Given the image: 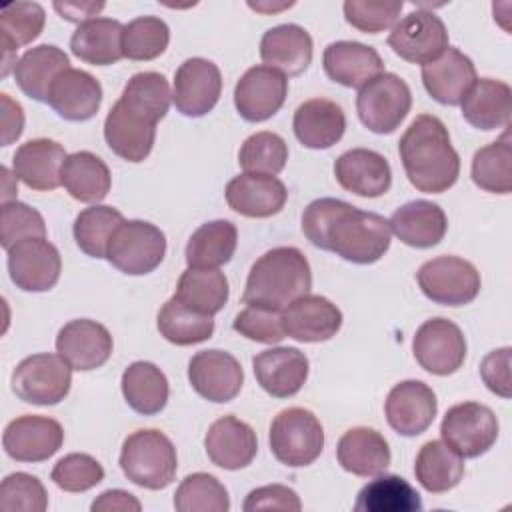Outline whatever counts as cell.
<instances>
[{"label": "cell", "mask_w": 512, "mask_h": 512, "mask_svg": "<svg viewBox=\"0 0 512 512\" xmlns=\"http://www.w3.org/2000/svg\"><path fill=\"white\" fill-rule=\"evenodd\" d=\"M398 154L410 184L426 194H442L460 176V156L438 116H416L398 142Z\"/></svg>", "instance_id": "6da1fadb"}, {"label": "cell", "mask_w": 512, "mask_h": 512, "mask_svg": "<svg viewBox=\"0 0 512 512\" xmlns=\"http://www.w3.org/2000/svg\"><path fill=\"white\" fill-rule=\"evenodd\" d=\"M312 288V270L306 256L294 246L264 252L250 268L242 302L268 310H284Z\"/></svg>", "instance_id": "7a4b0ae2"}, {"label": "cell", "mask_w": 512, "mask_h": 512, "mask_svg": "<svg viewBox=\"0 0 512 512\" xmlns=\"http://www.w3.org/2000/svg\"><path fill=\"white\" fill-rule=\"evenodd\" d=\"M390 238L384 216L344 202L326 232V250L352 264H374L388 252Z\"/></svg>", "instance_id": "3957f363"}, {"label": "cell", "mask_w": 512, "mask_h": 512, "mask_svg": "<svg viewBox=\"0 0 512 512\" xmlns=\"http://www.w3.org/2000/svg\"><path fill=\"white\" fill-rule=\"evenodd\" d=\"M120 468L132 484L146 490H162L176 478V448L160 430H136L122 444Z\"/></svg>", "instance_id": "277c9868"}, {"label": "cell", "mask_w": 512, "mask_h": 512, "mask_svg": "<svg viewBox=\"0 0 512 512\" xmlns=\"http://www.w3.org/2000/svg\"><path fill=\"white\" fill-rule=\"evenodd\" d=\"M270 452L288 468L310 466L324 448V428L320 420L302 406L280 410L270 424Z\"/></svg>", "instance_id": "5b68a950"}, {"label": "cell", "mask_w": 512, "mask_h": 512, "mask_svg": "<svg viewBox=\"0 0 512 512\" xmlns=\"http://www.w3.org/2000/svg\"><path fill=\"white\" fill-rule=\"evenodd\" d=\"M164 254V232L146 220H124L112 234L106 250L108 262L128 276L150 274L162 264Z\"/></svg>", "instance_id": "8992f818"}, {"label": "cell", "mask_w": 512, "mask_h": 512, "mask_svg": "<svg viewBox=\"0 0 512 512\" xmlns=\"http://www.w3.org/2000/svg\"><path fill=\"white\" fill-rule=\"evenodd\" d=\"M10 384L22 402L54 406L70 392L72 366L60 354H32L16 364Z\"/></svg>", "instance_id": "52a82bcc"}, {"label": "cell", "mask_w": 512, "mask_h": 512, "mask_svg": "<svg viewBox=\"0 0 512 512\" xmlns=\"http://www.w3.org/2000/svg\"><path fill=\"white\" fill-rule=\"evenodd\" d=\"M410 108V86L392 72L372 78L356 96L358 118L374 134H392L404 122Z\"/></svg>", "instance_id": "ba28073f"}, {"label": "cell", "mask_w": 512, "mask_h": 512, "mask_svg": "<svg viewBox=\"0 0 512 512\" xmlns=\"http://www.w3.org/2000/svg\"><path fill=\"white\" fill-rule=\"evenodd\" d=\"M422 294L442 306L470 304L480 292V272L460 256H438L416 272Z\"/></svg>", "instance_id": "9c48e42d"}, {"label": "cell", "mask_w": 512, "mask_h": 512, "mask_svg": "<svg viewBox=\"0 0 512 512\" xmlns=\"http://www.w3.org/2000/svg\"><path fill=\"white\" fill-rule=\"evenodd\" d=\"M498 418L492 408L480 402H462L446 410L440 434L462 458H478L486 454L498 438Z\"/></svg>", "instance_id": "30bf717a"}, {"label": "cell", "mask_w": 512, "mask_h": 512, "mask_svg": "<svg viewBox=\"0 0 512 512\" xmlns=\"http://www.w3.org/2000/svg\"><path fill=\"white\" fill-rule=\"evenodd\" d=\"M388 46L412 64H428L448 48V30L430 10H414L392 26Z\"/></svg>", "instance_id": "8fae6325"}, {"label": "cell", "mask_w": 512, "mask_h": 512, "mask_svg": "<svg viewBox=\"0 0 512 512\" xmlns=\"http://www.w3.org/2000/svg\"><path fill=\"white\" fill-rule=\"evenodd\" d=\"M416 362L430 374H454L466 360V338L458 324L448 318H430L414 334Z\"/></svg>", "instance_id": "7c38bea8"}, {"label": "cell", "mask_w": 512, "mask_h": 512, "mask_svg": "<svg viewBox=\"0 0 512 512\" xmlns=\"http://www.w3.org/2000/svg\"><path fill=\"white\" fill-rule=\"evenodd\" d=\"M8 252V274L16 288L24 292H48L62 272L58 248L46 238H26Z\"/></svg>", "instance_id": "4fadbf2b"}, {"label": "cell", "mask_w": 512, "mask_h": 512, "mask_svg": "<svg viewBox=\"0 0 512 512\" xmlns=\"http://www.w3.org/2000/svg\"><path fill=\"white\" fill-rule=\"evenodd\" d=\"M222 74L220 68L206 58H188L174 72L172 102L176 110L188 118L208 114L220 100Z\"/></svg>", "instance_id": "5bb4252c"}, {"label": "cell", "mask_w": 512, "mask_h": 512, "mask_svg": "<svg viewBox=\"0 0 512 512\" xmlns=\"http://www.w3.org/2000/svg\"><path fill=\"white\" fill-rule=\"evenodd\" d=\"M190 386L208 402L234 400L244 384L240 362L226 350H200L188 362Z\"/></svg>", "instance_id": "9a60e30c"}, {"label": "cell", "mask_w": 512, "mask_h": 512, "mask_svg": "<svg viewBox=\"0 0 512 512\" xmlns=\"http://www.w3.org/2000/svg\"><path fill=\"white\" fill-rule=\"evenodd\" d=\"M64 442V430L58 420L24 414L8 422L2 434L4 452L16 462H44L54 456Z\"/></svg>", "instance_id": "2e32d148"}, {"label": "cell", "mask_w": 512, "mask_h": 512, "mask_svg": "<svg viewBox=\"0 0 512 512\" xmlns=\"http://www.w3.org/2000/svg\"><path fill=\"white\" fill-rule=\"evenodd\" d=\"M288 78L270 66L248 68L234 86V106L246 122L272 118L286 100Z\"/></svg>", "instance_id": "e0dca14e"}, {"label": "cell", "mask_w": 512, "mask_h": 512, "mask_svg": "<svg viewBox=\"0 0 512 512\" xmlns=\"http://www.w3.org/2000/svg\"><path fill=\"white\" fill-rule=\"evenodd\" d=\"M386 420L400 436H418L430 428L438 412L434 390L420 380L398 382L384 404Z\"/></svg>", "instance_id": "ac0fdd59"}, {"label": "cell", "mask_w": 512, "mask_h": 512, "mask_svg": "<svg viewBox=\"0 0 512 512\" xmlns=\"http://www.w3.org/2000/svg\"><path fill=\"white\" fill-rule=\"evenodd\" d=\"M112 336L108 328L90 318L66 322L56 336V352L72 366V370L88 372L104 366L112 356Z\"/></svg>", "instance_id": "d6986e66"}, {"label": "cell", "mask_w": 512, "mask_h": 512, "mask_svg": "<svg viewBox=\"0 0 512 512\" xmlns=\"http://www.w3.org/2000/svg\"><path fill=\"white\" fill-rule=\"evenodd\" d=\"M254 376L260 388L274 398H290L308 380V356L292 346H276L252 358Z\"/></svg>", "instance_id": "ffe728a7"}, {"label": "cell", "mask_w": 512, "mask_h": 512, "mask_svg": "<svg viewBox=\"0 0 512 512\" xmlns=\"http://www.w3.org/2000/svg\"><path fill=\"white\" fill-rule=\"evenodd\" d=\"M338 184L356 196L378 198L390 190L392 168L388 160L368 148H352L340 154L334 162Z\"/></svg>", "instance_id": "44dd1931"}, {"label": "cell", "mask_w": 512, "mask_h": 512, "mask_svg": "<svg viewBox=\"0 0 512 512\" xmlns=\"http://www.w3.org/2000/svg\"><path fill=\"white\" fill-rule=\"evenodd\" d=\"M286 336L298 342H326L338 334L342 312L326 296L306 294L282 310Z\"/></svg>", "instance_id": "7402d4cb"}, {"label": "cell", "mask_w": 512, "mask_h": 512, "mask_svg": "<svg viewBox=\"0 0 512 512\" xmlns=\"http://www.w3.org/2000/svg\"><path fill=\"white\" fill-rule=\"evenodd\" d=\"M68 158L62 144L50 138H34L20 144L12 156V172L28 188L38 192L62 184V166Z\"/></svg>", "instance_id": "603a6c76"}, {"label": "cell", "mask_w": 512, "mask_h": 512, "mask_svg": "<svg viewBox=\"0 0 512 512\" xmlns=\"http://www.w3.org/2000/svg\"><path fill=\"white\" fill-rule=\"evenodd\" d=\"M210 462L224 470H240L252 464L258 452V438L250 424L228 414L210 424L204 436Z\"/></svg>", "instance_id": "cb8c5ba5"}, {"label": "cell", "mask_w": 512, "mask_h": 512, "mask_svg": "<svg viewBox=\"0 0 512 512\" xmlns=\"http://www.w3.org/2000/svg\"><path fill=\"white\" fill-rule=\"evenodd\" d=\"M104 138L108 148L126 162H144L156 140V124L130 110L118 100L104 120Z\"/></svg>", "instance_id": "d4e9b609"}, {"label": "cell", "mask_w": 512, "mask_h": 512, "mask_svg": "<svg viewBox=\"0 0 512 512\" xmlns=\"http://www.w3.org/2000/svg\"><path fill=\"white\" fill-rule=\"evenodd\" d=\"M48 104L64 120L86 122L96 116L102 104V86L90 72L66 68L54 78L48 90Z\"/></svg>", "instance_id": "484cf974"}, {"label": "cell", "mask_w": 512, "mask_h": 512, "mask_svg": "<svg viewBox=\"0 0 512 512\" xmlns=\"http://www.w3.org/2000/svg\"><path fill=\"white\" fill-rule=\"evenodd\" d=\"M326 76L346 88H362L384 72L380 54L362 42L338 40L326 46L322 56Z\"/></svg>", "instance_id": "4316f807"}, {"label": "cell", "mask_w": 512, "mask_h": 512, "mask_svg": "<svg viewBox=\"0 0 512 512\" xmlns=\"http://www.w3.org/2000/svg\"><path fill=\"white\" fill-rule=\"evenodd\" d=\"M476 80L472 60L452 46H448L436 60L422 66V84L426 92L444 106L460 104Z\"/></svg>", "instance_id": "83f0119b"}, {"label": "cell", "mask_w": 512, "mask_h": 512, "mask_svg": "<svg viewBox=\"0 0 512 512\" xmlns=\"http://www.w3.org/2000/svg\"><path fill=\"white\" fill-rule=\"evenodd\" d=\"M288 200L282 180L266 174H240L226 184L228 206L246 218H270Z\"/></svg>", "instance_id": "f1b7e54d"}, {"label": "cell", "mask_w": 512, "mask_h": 512, "mask_svg": "<svg viewBox=\"0 0 512 512\" xmlns=\"http://www.w3.org/2000/svg\"><path fill=\"white\" fill-rule=\"evenodd\" d=\"M314 44L312 36L298 24H278L264 32L260 40V58L288 76H300L312 62Z\"/></svg>", "instance_id": "f546056e"}, {"label": "cell", "mask_w": 512, "mask_h": 512, "mask_svg": "<svg viewBox=\"0 0 512 512\" xmlns=\"http://www.w3.org/2000/svg\"><path fill=\"white\" fill-rule=\"evenodd\" d=\"M294 136L310 150H326L340 142L346 130L344 110L328 98L302 102L292 118Z\"/></svg>", "instance_id": "4dcf8cb0"}, {"label": "cell", "mask_w": 512, "mask_h": 512, "mask_svg": "<svg viewBox=\"0 0 512 512\" xmlns=\"http://www.w3.org/2000/svg\"><path fill=\"white\" fill-rule=\"evenodd\" d=\"M338 464L362 478L378 476L390 466L392 454L386 438L368 426H356L342 434L336 446Z\"/></svg>", "instance_id": "1f68e13d"}, {"label": "cell", "mask_w": 512, "mask_h": 512, "mask_svg": "<svg viewBox=\"0 0 512 512\" xmlns=\"http://www.w3.org/2000/svg\"><path fill=\"white\" fill-rule=\"evenodd\" d=\"M400 242L412 248L436 246L448 228L444 210L430 200H412L394 210L388 220Z\"/></svg>", "instance_id": "d6a6232c"}, {"label": "cell", "mask_w": 512, "mask_h": 512, "mask_svg": "<svg viewBox=\"0 0 512 512\" xmlns=\"http://www.w3.org/2000/svg\"><path fill=\"white\" fill-rule=\"evenodd\" d=\"M460 106L462 118L478 130L508 128L512 112V90L502 80L480 78L464 94Z\"/></svg>", "instance_id": "836d02e7"}, {"label": "cell", "mask_w": 512, "mask_h": 512, "mask_svg": "<svg viewBox=\"0 0 512 512\" xmlns=\"http://www.w3.org/2000/svg\"><path fill=\"white\" fill-rule=\"evenodd\" d=\"M66 68H70V60L62 48L54 44H40L18 58L14 66V80L28 98L48 102V90L54 78Z\"/></svg>", "instance_id": "e575fe53"}, {"label": "cell", "mask_w": 512, "mask_h": 512, "mask_svg": "<svg viewBox=\"0 0 512 512\" xmlns=\"http://www.w3.org/2000/svg\"><path fill=\"white\" fill-rule=\"evenodd\" d=\"M124 26L114 18H92L78 24L70 38V50L76 58L92 66L116 64L122 54Z\"/></svg>", "instance_id": "d590c367"}, {"label": "cell", "mask_w": 512, "mask_h": 512, "mask_svg": "<svg viewBox=\"0 0 512 512\" xmlns=\"http://www.w3.org/2000/svg\"><path fill=\"white\" fill-rule=\"evenodd\" d=\"M120 388L126 404L142 414L152 416L164 410L170 396L166 374L152 362L136 360L122 372Z\"/></svg>", "instance_id": "8d00e7d4"}, {"label": "cell", "mask_w": 512, "mask_h": 512, "mask_svg": "<svg viewBox=\"0 0 512 512\" xmlns=\"http://www.w3.org/2000/svg\"><path fill=\"white\" fill-rule=\"evenodd\" d=\"M62 186L74 200L84 204H98L108 196L112 176L100 156L88 150H80L64 160Z\"/></svg>", "instance_id": "74e56055"}, {"label": "cell", "mask_w": 512, "mask_h": 512, "mask_svg": "<svg viewBox=\"0 0 512 512\" xmlns=\"http://www.w3.org/2000/svg\"><path fill=\"white\" fill-rule=\"evenodd\" d=\"M414 476L426 492H448L456 488L464 476V458L444 440H430L416 454Z\"/></svg>", "instance_id": "f35d334b"}, {"label": "cell", "mask_w": 512, "mask_h": 512, "mask_svg": "<svg viewBox=\"0 0 512 512\" xmlns=\"http://www.w3.org/2000/svg\"><path fill=\"white\" fill-rule=\"evenodd\" d=\"M238 244V230L230 220H210L192 232L184 256L188 268H220L230 262Z\"/></svg>", "instance_id": "ab89813d"}, {"label": "cell", "mask_w": 512, "mask_h": 512, "mask_svg": "<svg viewBox=\"0 0 512 512\" xmlns=\"http://www.w3.org/2000/svg\"><path fill=\"white\" fill-rule=\"evenodd\" d=\"M228 280L218 268H186L176 284L174 296L188 308L214 316L228 302Z\"/></svg>", "instance_id": "60d3db41"}, {"label": "cell", "mask_w": 512, "mask_h": 512, "mask_svg": "<svg viewBox=\"0 0 512 512\" xmlns=\"http://www.w3.org/2000/svg\"><path fill=\"white\" fill-rule=\"evenodd\" d=\"M356 512H418L422 500L416 488L396 474H384L370 480L356 496Z\"/></svg>", "instance_id": "b9f144b4"}, {"label": "cell", "mask_w": 512, "mask_h": 512, "mask_svg": "<svg viewBox=\"0 0 512 512\" xmlns=\"http://www.w3.org/2000/svg\"><path fill=\"white\" fill-rule=\"evenodd\" d=\"M472 180L474 184L490 194L512 192V138L510 130L502 136L476 150L472 158Z\"/></svg>", "instance_id": "7bdbcfd3"}, {"label": "cell", "mask_w": 512, "mask_h": 512, "mask_svg": "<svg viewBox=\"0 0 512 512\" xmlns=\"http://www.w3.org/2000/svg\"><path fill=\"white\" fill-rule=\"evenodd\" d=\"M158 332L176 346H192L214 334V318L188 308L176 296L164 302L158 312Z\"/></svg>", "instance_id": "ee69618b"}, {"label": "cell", "mask_w": 512, "mask_h": 512, "mask_svg": "<svg viewBox=\"0 0 512 512\" xmlns=\"http://www.w3.org/2000/svg\"><path fill=\"white\" fill-rule=\"evenodd\" d=\"M120 100L136 114L158 124L168 114L172 92L164 74L138 72L124 86Z\"/></svg>", "instance_id": "f6af8a7d"}, {"label": "cell", "mask_w": 512, "mask_h": 512, "mask_svg": "<svg viewBox=\"0 0 512 512\" xmlns=\"http://www.w3.org/2000/svg\"><path fill=\"white\" fill-rule=\"evenodd\" d=\"M124 222V216L120 210L112 206L94 204L90 208H84L76 220H74V240L78 248L88 254L90 258H106L108 242L116 228Z\"/></svg>", "instance_id": "bcb514c9"}, {"label": "cell", "mask_w": 512, "mask_h": 512, "mask_svg": "<svg viewBox=\"0 0 512 512\" xmlns=\"http://www.w3.org/2000/svg\"><path fill=\"white\" fill-rule=\"evenodd\" d=\"M46 24V12L38 2H8L0 6V30L4 52L16 54L20 46L36 40Z\"/></svg>", "instance_id": "7dc6e473"}, {"label": "cell", "mask_w": 512, "mask_h": 512, "mask_svg": "<svg viewBox=\"0 0 512 512\" xmlns=\"http://www.w3.org/2000/svg\"><path fill=\"white\" fill-rule=\"evenodd\" d=\"M174 508L178 512H228L230 496L216 476L194 472L176 488Z\"/></svg>", "instance_id": "c3c4849f"}, {"label": "cell", "mask_w": 512, "mask_h": 512, "mask_svg": "<svg viewBox=\"0 0 512 512\" xmlns=\"http://www.w3.org/2000/svg\"><path fill=\"white\" fill-rule=\"evenodd\" d=\"M170 28L158 16H138L124 26L122 54L134 62L154 60L168 48Z\"/></svg>", "instance_id": "681fc988"}, {"label": "cell", "mask_w": 512, "mask_h": 512, "mask_svg": "<svg viewBox=\"0 0 512 512\" xmlns=\"http://www.w3.org/2000/svg\"><path fill=\"white\" fill-rule=\"evenodd\" d=\"M288 160V146L276 132H256L248 136L238 152V164L246 174L276 176L284 170Z\"/></svg>", "instance_id": "f907efd6"}, {"label": "cell", "mask_w": 512, "mask_h": 512, "mask_svg": "<svg viewBox=\"0 0 512 512\" xmlns=\"http://www.w3.org/2000/svg\"><path fill=\"white\" fill-rule=\"evenodd\" d=\"M0 508L4 512H44L48 508V492L36 476L28 472H12L2 480Z\"/></svg>", "instance_id": "816d5d0a"}, {"label": "cell", "mask_w": 512, "mask_h": 512, "mask_svg": "<svg viewBox=\"0 0 512 512\" xmlns=\"http://www.w3.org/2000/svg\"><path fill=\"white\" fill-rule=\"evenodd\" d=\"M50 476L64 492H86L104 480V468L94 456L72 452L54 464Z\"/></svg>", "instance_id": "f5cc1de1"}, {"label": "cell", "mask_w": 512, "mask_h": 512, "mask_svg": "<svg viewBox=\"0 0 512 512\" xmlns=\"http://www.w3.org/2000/svg\"><path fill=\"white\" fill-rule=\"evenodd\" d=\"M26 238H46L42 214L18 200L2 204V248L8 250Z\"/></svg>", "instance_id": "db71d44e"}, {"label": "cell", "mask_w": 512, "mask_h": 512, "mask_svg": "<svg viewBox=\"0 0 512 512\" xmlns=\"http://www.w3.org/2000/svg\"><path fill=\"white\" fill-rule=\"evenodd\" d=\"M402 2H366V0H348L344 2L346 22L366 34H378L396 24L402 12Z\"/></svg>", "instance_id": "11a10c76"}, {"label": "cell", "mask_w": 512, "mask_h": 512, "mask_svg": "<svg viewBox=\"0 0 512 512\" xmlns=\"http://www.w3.org/2000/svg\"><path fill=\"white\" fill-rule=\"evenodd\" d=\"M232 328L240 336L262 344H276L282 338H286L282 314L260 306H246L242 312H238L232 322Z\"/></svg>", "instance_id": "9f6ffc18"}, {"label": "cell", "mask_w": 512, "mask_h": 512, "mask_svg": "<svg viewBox=\"0 0 512 512\" xmlns=\"http://www.w3.org/2000/svg\"><path fill=\"white\" fill-rule=\"evenodd\" d=\"M244 512H256V510H292L298 512L302 510V502L300 496L282 484H268V486H260L256 490H252L244 504H242Z\"/></svg>", "instance_id": "6f0895ef"}, {"label": "cell", "mask_w": 512, "mask_h": 512, "mask_svg": "<svg viewBox=\"0 0 512 512\" xmlns=\"http://www.w3.org/2000/svg\"><path fill=\"white\" fill-rule=\"evenodd\" d=\"M510 356L512 348L504 346L498 350H492L484 356L480 362V376L490 392L502 398H510Z\"/></svg>", "instance_id": "680465c9"}, {"label": "cell", "mask_w": 512, "mask_h": 512, "mask_svg": "<svg viewBox=\"0 0 512 512\" xmlns=\"http://www.w3.org/2000/svg\"><path fill=\"white\" fill-rule=\"evenodd\" d=\"M0 106H2V146H10L14 140L20 138L24 130V110L8 94H0Z\"/></svg>", "instance_id": "91938a15"}, {"label": "cell", "mask_w": 512, "mask_h": 512, "mask_svg": "<svg viewBox=\"0 0 512 512\" xmlns=\"http://www.w3.org/2000/svg\"><path fill=\"white\" fill-rule=\"evenodd\" d=\"M90 510L92 512H140L142 510V504H140V500L134 496V494H130V492H126V490H120V488H116V490H106V492H102L94 502H92V506H90Z\"/></svg>", "instance_id": "94428289"}, {"label": "cell", "mask_w": 512, "mask_h": 512, "mask_svg": "<svg viewBox=\"0 0 512 512\" xmlns=\"http://www.w3.org/2000/svg\"><path fill=\"white\" fill-rule=\"evenodd\" d=\"M104 8V2H54V10L68 22L84 24Z\"/></svg>", "instance_id": "6125c7cd"}, {"label": "cell", "mask_w": 512, "mask_h": 512, "mask_svg": "<svg viewBox=\"0 0 512 512\" xmlns=\"http://www.w3.org/2000/svg\"><path fill=\"white\" fill-rule=\"evenodd\" d=\"M2 180H4V186H2V204L16 200L18 182H14L16 176H14V172L10 174V170H8L6 166H2Z\"/></svg>", "instance_id": "be15d7a7"}]
</instances>
